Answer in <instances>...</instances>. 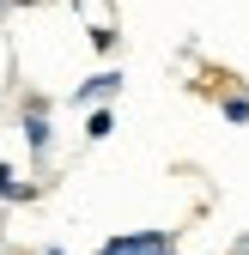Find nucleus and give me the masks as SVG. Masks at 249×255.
<instances>
[{
	"instance_id": "f257e3e1",
	"label": "nucleus",
	"mask_w": 249,
	"mask_h": 255,
	"mask_svg": "<svg viewBox=\"0 0 249 255\" xmlns=\"http://www.w3.org/2000/svg\"><path fill=\"white\" fill-rule=\"evenodd\" d=\"M98 255H176V249H170L164 231H140V237H116V243H104Z\"/></svg>"
},
{
	"instance_id": "f03ea898",
	"label": "nucleus",
	"mask_w": 249,
	"mask_h": 255,
	"mask_svg": "<svg viewBox=\"0 0 249 255\" xmlns=\"http://www.w3.org/2000/svg\"><path fill=\"white\" fill-rule=\"evenodd\" d=\"M0 195H6V201H24V195H30V188H24V182H12V170H6V164H0Z\"/></svg>"
},
{
	"instance_id": "7ed1b4c3",
	"label": "nucleus",
	"mask_w": 249,
	"mask_h": 255,
	"mask_svg": "<svg viewBox=\"0 0 249 255\" xmlns=\"http://www.w3.org/2000/svg\"><path fill=\"white\" fill-rule=\"evenodd\" d=\"M116 85H122V79H116V73H98V79H91V85H85V91H79V98H104V91H116Z\"/></svg>"
}]
</instances>
